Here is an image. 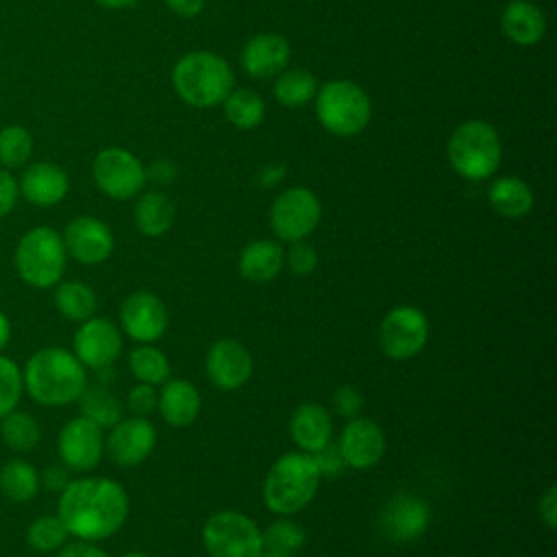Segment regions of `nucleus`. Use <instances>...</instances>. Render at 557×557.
I'll return each mask as SVG.
<instances>
[{
	"mask_svg": "<svg viewBox=\"0 0 557 557\" xmlns=\"http://www.w3.org/2000/svg\"><path fill=\"white\" fill-rule=\"evenodd\" d=\"M363 407V394L359 387L355 385H339L335 392H333V409L350 420V418H357L359 411Z\"/></svg>",
	"mask_w": 557,
	"mask_h": 557,
	"instance_id": "nucleus-41",
	"label": "nucleus"
},
{
	"mask_svg": "<svg viewBox=\"0 0 557 557\" xmlns=\"http://www.w3.org/2000/svg\"><path fill=\"white\" fill-rule=\"evenodd\" d=\"M128 368L137 383L157 387L170 379V359L154 344H139L135 350H131Z\"/></svg>",
	"mask_w": 557,
	"mask_h": 557,
	"instance_id": "nucleus-32",
	"label": "nucleus"
},
{
	"mask_svg": "<svg viewBox=\"0 0 557 557\" xmlns=\"http://www.w3.org/2000/svg\"><path fill=\"white\" fill-rule=\"evenodd\" d=\"M537 513H540V520L544 522V527H546L548 531H555V529H557V485H550V487L540 496Z\"/></svg>",
	"mask_w": 557,
	"mask_h": 557,
	"instance_id": "nucleus-44",
	"label": "nucleus"
},
{
	"mask_svg": "<svg viewBox=\"0 0 557 557\" xmlns=\"http://www.w3.org/2000/svg\"><path fill=\"white\" fill-rule=\"evenodd\" d=\"M161 392L157 396V409L161 418L176 429L189 426L202 407V398L198 387L185 379H168L161 383Z\"/></svg>",
	"mask_w": 557,
	"mask_h": 557,
	"instance_id": "nucleus-23",
	"label": "nucleus"
},
{
	"mask_svg": "<svg viewBox=\"0 0 557 557\" xmlns=\"http://www.w3.org/2000/svg\"><path fill=\"white\" fill-rule=\"evenodd\" d=\"M313 461H315V466L320 470V476H329V479L339 476L342 470L346 468L344 457H342L337 444H333V442H329L318 453H313Z\"/></svg>",
	"mask_w": 557,
	"mask_h": 557,
	"instance_id": "nucleus-42",
	"label": "nucleus"
},
{
	"mask_svg": "<svg viewBox=\"0 0 557 557\" xmlns=\"http://www.w3.org/2000/svg\"><path fill=\"white\" fill-rule=\"evenodd\" d=\"M57 557H111L109 553H104L100 546H96V542H85V540H76V542H65L59 548Z\"/></svg>",
	"mask_w": 557,
	"mask_h": 557,
	"instance_id": "nucleus-45",
	"label": "nucleus"
},
{
	"mask_svg": "<svg viewBox=\"0 0 557 557\" xmlns=\"http://www.w3.org/2000/svg\"><path fill=\"white\" fill-rule=\"evenodd\" d=\"M492 209L509 220L524 218L533 209V191L518 176H500L487 189Z\"/></svg>",
	"mask_w": 557,
	"mask_h": 557,
	"instance_id": "nucleus-27",
	"label": "nucleus"
},
{
	"mask_svg": "<svg viewBox=\"0 0 557 557\" xmlns=\"http://www.w3.org/2000/svg\"><path fill=\"white\" fill-rule=\"evenodd\" d=\"M41 487L39 472L26 459H11L0 468V492L13 503H28Z\"/></svg>",
	"mask_w": 557,
	"mask_h": 557,
	"instance_id": "nucleus-29",
	"label": "nucleus"
},
{
	"mask_svg": "<svg viewBox=\"0 0 557 557\" xmlns=\"http://www.w3.org/2000/svg\"><path fill=\"white\" fill-rule=\"evenodd\" d=\"M320 481L313 455L302 450L285 453L270 466L263 479V503L276 516L298 513L313 500Z\"/></svg>",
	"mask_w": 557,
	"mask_h": 557,
	"instance_id": "nucleus-3",
	"label": "nucleus"
},
{
	"mask_svg": "<svg viewBox=\"0 0 557 557\" xmlns=\"http://www.w3.org/2000/svg\"><path fill=\"white\" fill-rule=\"evenodd\" d=\"M431 524V509L426 500L411 492L394 494L376 518L379 533L396 544L413 542L426 533Z\"/></svg>",
	"mask_w": 557,
	"mask_h": 557,
	"instance_id": "nucleus-13",
	"label": "nucleus"
},
{
	"mask_svg": "<svg viewBox=\"0 0 557 557\" xmlns=\"http://www.w3.org/2000/svg\"><path fill=\"white\" fill-rule=\"evenodd\" d=\"M505 37L518 46H533L546 33V17L542 9L529 0H511L500 15Z\"/></svg>",
	"mask_w": 557,
	"mask_h": 557,
	"instance_id": "nucleus-24",
	"label": "nucleus"
},
{
	"mask_svg": "<svg viewBox=\"0 0 557 557\" xmlns=\"http://www.w3.org/2000/svg\"><path fill=\"white\" fill-rule=\"evenodd\" d=\"M261 557H289V555H281V553H270V550H263Z\"/></svg>",
	"mask_w": 557,
	"mask_h": 557,
	"instance_id": "nucleus-53",
	"label": "nucleus"
},
{
	"mask_svg": "<svg viewBox=\"0 0 557 557\" xmlns=\"http://www.w3.org/2000/svg\"><path fill=\"white\" fill-rule=\"evenodd\" d=\"M133 220L141 235L161 237L172 228L176 220V207L163 191H146L135 202Z\"/></svg>",
	"mask_w": 557,
	"mask_h": 557,
	"instance_id": "nucleus-26",
	"label": "nucleus"
},
{
	"mask_svg": "<svg viewBox=\"0 0 557 557\" xmlns=\"http://www.w3.org/2000/svg\"><path fill=\"white\" fill-rule=\"evenodd\" d=\"M70 189V178L65 170L50 161L30 163L17 181V191L35 207L59 205Z\"/></svg>",
	"mask_w": 557,
	"mask_h": 557,
	"instance_id": "nucleus-21",
	"label": "nucleus"
},
{
	"mask_svg": "<svg viewBox=\"0 0 557 557\" xmlns=\"http://www.w3.org/2000/svg\"><path fill=\"white\" fill-rule=\"evenodd\" d=\"M285 178V165L283 163H268L259 170V185L261 187H276Z\"/></svg>",
	"mask_w": 557,
	"mask_h": 557,
	"instance_id": "nucleus-49",
	"label": "nucleus"
},
{
	"mask_svg": "<svg viewBox=\"0 0 557 557\" xmlns=\"http://www.w3.org/2000/svg\"><path fill=\"white\" fill-rule=\"evenodd\" d=\"M0 437L11 450L28 453L39 444L41 429L30 413L13 409L0 420Z\"/></svg>",
	"mask_w": 557,
	"mask_h": 557,
	"instance_id": "nucleus-34",
	"label": "nucleus"
},
{
	"mask_svg": "<svg viewBox=\"0 0 557 557\" xmlns=\"http://www.w3.org/2000/svg\"><path fill=\"white\" fill-rule=\"evenodd\" d=\"M285 263L296 276H309L318 268V252L305 239L292 242L289 250L285 252Z\"/></svg>",
	"mask_w": 557,
	"mask_h": 557,
	"instance_id": "nucleus-39",
	"label": "nucleus"
},
{
	"mask_svg": "<svg viewBox=\"0 0 557 557\" xmlns=\"http://www.w3.org/2000/svg\"><path fill=\"white\" fill-rule=\"evenodd\" d=\"M70 533L59 516H39L30 522L26 540L37 553H54L67 542Z\"/></svg>",
	"mask_w": 557,
	"mask_h": 557,
	"instance_id": "nucleus-36",
	"label": "nucleus"
},
{
	"mask_svg": "<svg viewBox=\"0 0 557 557\" xmlns=\"http://www.w3.org/2000/svg\"><path fill=\"white\" fill-rule=\"evenodd\" d=\"M67 263L63 237L52 226H35L26 231L13 252V265L17 276L37 289L54 287Z\"/></svg>",
	"mask_w": 557,
	"mask_h": 557,
	"instance_id": "nucleus-6",
	"label": "nucleus"
},
{
	"mask_svg": "<svg viewBox=\"0 0 557 557\" xmlns=\"http://www.w3.org/2000/svg\"><path fill=\"white\" fill-rule=\"evenodd\" d=\"M446 157L459 176L485 181L500 165L503 144L498 131L485 120H466L450 133Z\"/></svg>",
	"mask_w": 557,
	"mask_h": 557,
	"instance_id": "nucleus-5",
	"label": "nucleus"
},
{
	"mask_svg": "<svg viewBox=\"0 0 557 557\" xmlns=\"http://www.w3.org/2000/svg\"><path fill=\"white\" fill-rule=\"evenodd\" d=\"M61 237L67 257L85 265H98L107 261L115 248L111 228L94 215H78L70 220Z\"/></svg>",
	"mask_w": 557,
	"mask_h": 557,
	"instance_id": "nucleus-18",
	"label": "nucleus"
},
{
	"mask_svg": "<svg viewBox=\"0 0 557 557\" xmlns=\"http://www.w3.org/2000/svg\"><path fill=\"white\" fill-rule=\"evenodd\" d=\"M322 218L320 198L309 187L281 191L270 207V228L283 242L307 239Z\"/></svg>",
	"mask_w": 557,
	"mask_h": 557,
	"instance_id": "nucleus-9",
	"label": "nucleus"
},
{
	"mask_svg": "<svg viewBox=\"0 0 557 557\" xmlns=\"http://www.w3.org/2000/svg\"><path fill=\"white\" fill-rule=\"evenodd\" d=\"M226 120L242 131L257 128L265 115L263 98L252 89H231V94L222 102Z\"/></svg>",
	"mask_w": 557,
	"mask_h": 557,
	"instance_id": "nucleus-31",
	"label": "nucleus"
},
{
	"mask_svg": "<svg viewBox=\"0 0 557 557\" xmlns=\"http://www.w3.org/2000/svg\"><path fill=\"white\" fill-rule=\"evenodd\" d=\"M520 557H529V555H520Z\"/></svg>",
	"mask_w": 557,
	"mask_h": 557,
	"instance_id": "nucleus-54",
	"label": "nucleus"
},
{
	"mask_svg": "<svg viewBox=\"0 0 557 557\" xmlns=\"http://www.w3.org/2000/svg\"><path fill=\"white\" fill-rule=\"evenodd\" d=\"M17 181L9 174L7 168H0V218L9 215L17 202Z\"/></svg>",
	"mask_w": 557,
	"mask_h": 557,
	"instance_id": "nucleus-43",
	"label": "nucleus"
},
{
	"mask_svg": "<svg viewBox=\"0 0 557 557\" xmlns=\"http://www.w3.org/2000/svg\"><path fill=\"white\" fill-rule=\"evenodd\" d=\"M33 154V135L20 126L9 124L0 128V163L2 168H20Z\"/></svg>",
	"mask_w": 557,
	"mask_h": 557,
	"instance_id": "nucleus-37",
	"label": "nucleus"
},
{
	"mask_svg": "<svg viewBox=\"0 0 557 557\" xmlns=\"http://www.w3.org/2000/svg\"><path fill=\"white\" fill-rule=\"evenodd\" d=\"M337 448L352 470L374 468L385 455V433L372 418H350L339 433Z\"/></svg>",
	"mask_w": 557,
	"mask_h": 557,
	"instance_id": "nucleus-19",
	"label": "nucleus"
},
{
	"mask_svg": "<svg viewBox=\"0 0 557 557\" xmlns=\"http://www.w3.org/2000/svg\"><path fill=\"white\" fill-rule=\"evenodd\" d=\"M72 352L85 368L107 370L122 352V331L109 318L91 315L76 329Z\"/></svg>",
	"mask_w": 557,
	"mask_h": 557,
	"instance_id": "nucleus-14",
	"label": "nucleus"
},
{
	"mask_svg": "<svg viewBox=\"0 0 557 557\" xmlns=\"http://www.w3.org/2000/svg\"><path fill=\"white\" fill-rule=\"evenodd\" d=\"M168 309L152 292H133L120 305V326L137 344H154L168 329Z\"/></svg>",
	"mask_w": 557,
	"mask_h": 557,
	"instance_id": "nucleus-16",
	"label": "nucleus"
},
{
	"mask_svg": "<svg viewBox=\"0 0 557 557\" xmlns=\"http://www.w3.org/2000/svg\"><path fill=\"white\" fill-rule=\"evenodd\" d=\"M289 41L278 33H261L246 41L239 63L252 78L278 76L289 63Z\"/></svg>",
	"mask_w": 557,
	"mask_h": 557,
	"instance_id": "nucleus-20",
	"label": "nucleus"
},
{
	"mask_svg": "<svg viewBox=\"0 0 557 557\" xmlns=\"http://www.w3.org/2000/svg\"><path fill=\"white\" fill-rule=\"evenodd\" d=\"M176 178V168L168 159H157L146 168V181H152L157 185H170Z\"/></svg>",
	"mask_w": 557,
	"mask_h": 557,
	"instance_id": "nucleus-46",
	"label": "nucleus"
},
{
	"mask_svg": "<svg viewBox=\"0 0 557 557\" xmlns=\"http://www.w3.org/2000/svg\"><path fill=\"white\" fill-rule=\"evenodd\" d=\"M157 446V429L148 418L131 416L117 420L107 440L104 450L115 466L135 468L144 463Z\"/></svg>",
	"mask_w": 557,
	"mask_h": 557,
	"instance_id": "nucleus-15",
	"label": "nucleus"
},
{
	"mask_svg": "<svg viewBox=\"0 0 557 557\" xmlns=\"http://www.w3.org/2000/svg\"><path fill=\"white\" fill-rule=\"evenodd\" d=\"M91 172L96 187L113 200H128L146 185V168L139 157L117 146L102 148L94 157Z\"/></svg>",
	"mask_w": 557,
	"mask_h": 557,
	"instance_id": "nucleus-11",
	"label": "nucleus"
},
{
	"mask_svg": "<svg viewBox=\"0 0 557 557\" xmlns=\"http://www.w3.org/2000/svg\"><path fill=\"white\" fill-rule=\"evenodd\" d=\"M261 537H263V550L292 557L305 546L307 533L300 522L292 520L289 516H278L261 531Z\"/></svg>",
	"mask_w": 557,
	"mask_h": 557,
	"instance_id": "nucleus-35",
	"label": "nucleus"
},
{
	"mask_svg": "<svg viewBox=\"0 0 557 557\" xmlns=\"http://www.w3.org/2000/svg\"><path fill=\"white\" fill-rule=\"evenodd\" d=\"M81 416L96 422L100 429H111L117 420H122V405L107 387H85L78 396Z\"/></svg>",
	"mask_w": 557,
	"mask_h": 557,
	"instance_id": "nucleus-33",
	"label": "nucleus"
},
{
	"mask_svg": "<svg viewBox=\"0 0 557 557\" xmlns=\"http://www.w3.org/2000/svg\"><path fill=\"white\" fill-rule=\"evenodd\" d=\"M318 87L320 85L309 70H283L274 83V98L287 109H298L315 98Z\"/></svg>",
	"mask_w": 557,
	"mask_h": 557,
	"instance_id": "nucleus-30",
	"label": "nucleus"
},
{
	"mask_svg": "<svg viewBox=\"0 0 557 557\" xmlns=\"http://www.w3.org/2000/svg\"><path fill=\"white\" fill-rule=\"evenodd\" d=\"M9 339H11V322H9V318L0 311V352L4 350V346L9 344Z\"/></svg>",
	"mask_w": 557,
	"mask_h": 557,
	"instance_id": "nucleus-50",
	"label": "nucleus"
},
{
	"mask_svg": "<svg viewBox=\"0 0 557 557\" xmlns=\"http://www.w3.org/2000/svg\"><path fill=\"white\" fill-rule=\"evenodd\" d=\"M39 479H41V483H44L48 490L61 492V490L70 483V472H67V468H65L63 463H59V466H50V468L44 472V476H39Z\"/></svg>",
	"mask_w": 557,
	"mask_h": 557,
	"instance_id": "nucleus-47",
	"label": "nucleus"
},
{
	"mask_svg": "<svg viewBox=\"0 0 557 557\" xmlns=\"http://www.w3.org/2000/svg\"><path fill=\"white\" fill-rule=\"evenodd\" d=\"M157 387L148 385V383H137L135 387H131L128 398H126V407L133 416L139 418H148L154 409H157Z\"/></svg>",
	"mask_w": 557,
	"mask_h": 557,
	"instance_id": "nucleus-40",
	"label": "nucleus"
},
{
	"mask_svg": "<svg viewBox=\"0 0 557 557\" xmlns=\"http://www.w3.org/2000/svg\"><path fill=\"white\" fill-rule=\"evenodd\" d=\"M285 263V250L274 239L250 242L237 259L239 274L250 283H268L278 276Z\"/></svg>",
	"mask_w": 557,
	"mask_h": 557,
	"instance_id": "nucleus-25",
	"label": "nucleus"
},
{
	"mask_svg": "<svg viewBox=\"0 0 557 557\" xmlns=\"http://www.w3.org/2000/svg\"><path fill=\"white\" fill-rule=\"evenodd\" d=\"M205 370L215 387L233 392L250 381L255 363L250 350L242 342L233 337H222L215 339L207 350Z\"/></svg>",
	"mask_w": 557,
	"mask_h": 557,
	"instance_id": "nucleus-17",
	"label": "nucleus"
},
{
	"mask_svg": "<svg viewBox=\"0 0 557 557\" xmlns=\"http://www.w3.org/2000/svg\"><path fill=\"white\" fill-rule=\"evenodd\" d=\"M172 85L183 102L196 109H209L224 102L235 87V76L226 59L209 50H196L176 61Z\"/></svg>",
	"mask_w": 557,
	"mask_h": 557,
	"instance_id": "nucleus-4",
	"label": "nucleus"
},
{
	"mask_svg": "<svg viewBox=\"0 0 557 557\" xmlns=\"http://www.w3.org/2000/svg\"><path fill=\"white\" fill-rule=\"evenodd\" d=\"M59 459L67 470L89 472L94 470L104 453L102 429L85 416L67 420L57 437Z\"/></svg>",
	"mask_w": 557,
	"mask_h": 557,
	"instance_id": "nucleus-12",
	"label": "nucleus"
},
{
	"mask_svg": "<svg viewBox=\"0 0 557 557\" xmlns=\"http://www.w3.org/2000/svg\"><path fill=\"white\" fill-rule=\"evenodd\" d=\"M24 392L44 407L76 403L87 387V368L72 350L48 346L33 352L22 370Z\"/></svg>",
	"mask_w": 557,
	"mask_h": 557,
	"instance_id": "nucleus-2",
	"label": "nucleus"
},
{
	"mask_svg": "<svg viewBox=\"0 0 557 557\" xmlns=\"http://www.w3.org/2000/svg\"><path fill=\"white\" fill-rule=\"evenodd\" d=\"M96 4L104 7V9H128L133 7L137 0H94Z\"/></svg>",
	"mask_w": 557,
	"mask_h": 557,
	"instance_id": "nucleus-51",
	"label": "nucleus"
},
{
	"mask_svg": "<svg viewBox=\"0 0 557 557\" xmlns=\"http://www.w3.org/2000/svg\"><path fill=\"white\" fill-rule=\"evenodd\" d=\"M318 122L337 137L359 135L372 117V104L366 89L352 81H329L315 91Z\"/></svg>",
	"mask_w": 557,
	"mask_h": 557,
	"instance_id": "nucleus-7",
	"label": "nucleus"
},
{
	"mask_svg": "<svg viewBox=\"0 0 557 557\" xmlns=\"http://www.w3.org/2000/svg\"><path fill=\"white\" fill-rule=\"evenodd\" d=\"M165 4L178 17H196L205 9V0H165Z\"/></svg>",
	"mask_w": 557,
	"mask_h": 557,
	"instance_id": "nucleus-48",
	"label": "nucleus"
},
{
	"mask_svg": "<svg viewBox=\"0 0 557 557\" xmlns=\"http://www.w3.org/2000/svg\"><path fill=\"white\" fill-rule=\"evenodd\" d=\"M54 307L70 322H85L96 315L98 298L83 281H59L54 285Z\"/></svg>",
	"mask_w": 557,
	"mask_h": 557,
	"instance_id": "nucleus-28",
	"label": "nucleus"
},
{
	"mask_svg": "<svg viewBox=\"0 0 557 557\" xmlns=\"http://www.w3.org/2000/svg\"><path fill=\"white\" fill-rule=\"evenodd\" d=\"M122 557H150V555H146V553H141V550H128V553H124Z\"/></svg>",
	"mask_w": 557,
	"mask_h": 557,
	"instance_id": "nucleus-52",
	"label": "nucleus"
},
{
	"mask_svg": "<svg viewBox=\"0 0 557 557\" xmlns=\"http://www.w3.org/2000/svg\"><path fill=\"white\" fill-rule=\"evenodd\" d=\"M202 546L209 557H261L259 524L242 511L222 509L202 524Z\"/></svg>",
	"mask_w": 557,
	"mask_h": 557,
	"instance_id": "nucleus-8",
	"label": "nucleus"
},
{
	"mask_svg": "<svg viewBox=\"0 0 557 557\" xmlns=\"http://www.w3.org/2000/svg\"><path fill=\"white\" fill-rule=\"evenodd\" d=\"M289 437L302 453H318L333 437V418L320 403H302L289 416Z\"/></svg>",
	"mask_w": 557,
	"mask_h": 557,
	"instance_id": "nucleus-22",
	"label": "nucleus"
},
{
	"mask_svg": "<svg viewBox=\"0 0 557 557\" xmlns=\"http://www.w3.org/2000/svg\"><path fill=\"white\" fill-rule=\"evenodd\" d=\"M128 494L109 476L70 479L61 490L57 516L67 533L85 542H102L115 535L128 518Z\"/></svg>",
	"mask_w": 557,
	"mask_h": 557,
	"instance_id": "nucleus-1",
	"label": "nucleus"
},
{
	"mask_svg": "<svg viewBox=\"0 0 557 557\" xmlns=\"http://www.w3.org/2000/svg\"><path fill=\"white\" fill-rule=\"evenodd\" d=\"M22 394H24L22 368L13 359L0 355V420L13 409H17Z\"/></svg>",
	"mask_w": 557,
	"mask_h": 557,
	"instance_id": "nucleus-38",
	"label": "nucleus"
},
{
	"mask_svg": "<svg viewBox=\"0 0 557 557\" xmlns=\"http://www.w3.org/2000/svg\"><path fill=\"white\" fill-rule=\"evenodd\" d=\"M429 339V320L424 311L411 305H398L385 313L379 326V346L392 361H409L422 352Z\"/></svg>",
	"mask_w": 557,
	"mask_h": 557,
	"instance_id": "nucleus-10",
	"label": "nucleus"
}]
</instances>
